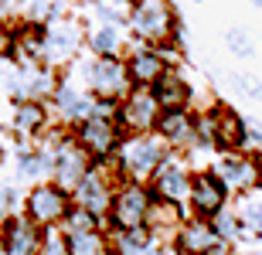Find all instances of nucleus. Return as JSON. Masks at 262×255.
<instances>
[{
	"label": "nucleus",
	"instance_id": "4be33fe9",
	"mask_svg": "<svg viewBox=\"0 0 262 255\" xmlns=\"http://www.w3.org/2000/svg\"><path fill=\"white\" fill-rule=\"evenodd\" d=\"M232 211H235V218H238L242 238L262 242V187H252V191L235 194L232 197Z\"/></svg>",
	"mask_w": 262,
	"mask_h": 255
},
{
	"label": "nucleus",
	"instance_id": "b1692460",
	"mask_svg": "<svg viewBox=\"0 0 262 255\" xmlns=\"http://www.w3.org/2000/svg\"><path fill=\"white\" fill-rule=\"evenodd\" d=\"M126 24H96L85 38L89 55H126Z\"/></svg>",
	"mask_w": 262,
	"mask_h": 255
},
{
	"label": "nucleus",
	"instance_id": "393cba45",
	"mask_svg": "<svg viewBox=\"0 0 262 255\" xmlns=\"http://www.w3.org/2000/svg\"><path fill=\"white\" fill-rule=\"evenodd\" d=\"M17 177L38 184L45 177H51V150L45 143H31L17 153Z\"/></svg>",
	"mask_w": 262,
	"mask_h": 255
},
{
	"label": "nucleus",
	"instance_id": "9d476101",
	"mask_svg": "<svg viewBox=\"0 0 262 255\" xmlns=\"http://www.w3.org/2000/svg\"><path fill=\"white\" fill-rule=\"evenodd\" d=\"M191 180H194V170L187 167V160L177 150H170L146 187L154 191V197H164V201H174V204L184 207L187 197H191Z\"/></svg>",
	"mask_w": 262,
	"mask_h": 255
},
{
	"label": "nucleus",
	"instance_id": "473e14b6",
	"mask_svg": "<svg viewBox=\"0 0 262 255\" xmlns=\"http://www.w3.org/2000/svg\"><path fill=\"white\" fill-rule=\"evenodd\" d=\"M14 215V191L10 187H0V225Z\"/></svg>",
	"mask_w": 262,
	"mask_h": 255
},
{
	"label": "nucleus",
	"instance_id": "a878e982",
	"mask_svg": "<svg viewBox=\"0 0 262 255\" xmlns=\"http://www.w3.org/2000/svg\"><path fill=\"white\" fill-rule=\"evenodd\" d=\"M65 248L68 255H109V238L102 235V228L72 231V235H65Z\"/></svg>",
	"mask_w": 262,
	"mask_h": 255
},
{
	"label": "nucleus",
	"instance_id": "7ed1b4c3",
	"mask_svg": "<svg viewBox=\"0 0 262 255\" xmlns=\"http://www.w3.org/2000/svg\"><path fill=\"white\" fill-rule=\"evenodd\" d=\"M116 109H119L116 102H99L92 116L82 119L78 126H72L75 143L85 150L96 164L113 160V153H116V147H119V140L126 136V133L119 129V123H116Z\"/></svg>",
	"mask_w": 262,
	"mask_h": 255
},
{
	"label": "nucleus",
	"instance_id": "f257e3e1",
	"mask_svg": "<svg viewBox=\"0 0 262 255\" xmlns=\"http://www.w3.org/2000/svg\"><path fill=\"white\" fill-rule=\"evenodd\" d=\"M75 82H82L99 102H116V106L133 88L123 55H78L75 58Z\"/></svg>",
	"mask_w": 262,
	"mask_h": 255
},
{
	"label": "nucleus",
	"instance_id": "dca6fc26",
	"mask_svg": "<svg viewBox=\"0 0 262 255\" xmlns=\"http://www.w3.org/2000/svg\"><path fill=\"white\" fill-rule=\"evenodd\" d=\"M55 88H58V68H51V65H14V75H10L14 99L51 102Z\"/></svg>",
	"mask_w": 262,
	"mask_h": 255
},
{
	"label": "nucleus",
	"instance_id": "7c9ffc66",
	"mask_svg": "<svg viewBox=\"0 0 262 255\" xmlns=\"http://www.w3.org/2000/svg\"><path fill=\"white\" fill-rule=\"evenodd\" d=\"M41 255H68L65 248V231L61 228H48L41 238Z\"/></svg>",
	"mask_w": 262,
	"mask_h": 255
},
{
	"label": "nucleus",
	"instance_id": "423d86ee",
	"mask_svg": "<svg viewBox=\"0 0 262 255\" xmlns=\"http://www.w3.org/2000/svg\"><path fill=\"white\" fill-rule=\"evenodd\" d=\"M41 34H45V61L51 68H58L65 61H75L89 38V31L75 17H65V14H55L51 20H45Z\"/></svg>",
	"mask_w": 262,
	"mask_h": 255
},
{
	"label": "nucleus",
	"instance_id": "0eeeda50",
	"mask_svg": "<svg viewBox=\"0 0 262 255\" xmlns=\"http://www.w3.org/2000/svg\"><path fill=\"white\" fill-rule=\"evenodd\" d=\"M68 207H72V191L58 187L55 180H38V184H31V191L24 194V215H28L41 231L61 228Z\"/></svg>",
	"mask_w": 262,
	"mask_h": 255
},
{
	"label": "nucleus",
	"instance_id": "20e7f679",
	"mask_svg": "<svg viewBox=\"0 0 262 255\" xmlns=\"http://www.w3.org/2000/svg\"><path fill=\"white\" fill-rule=\"evenodd\" d=\"M126 28L140 44H157V48H167L177 38V31H181L170 0H143V4H133L129 14H126Z\"/></svg>",
	"mask_w": 262,
	"mask_h": 255
},
{
	"label": "nucleus",
	"instance_id": "5701e85b",
	"mask_svg": "<svg viewBox=\"0 0 262 255\" xmlns=\"http://www.w3.org/2000/svg\"><path fill=\"white\" fill-rule=\"evenodd\" d=\"M154 96H157V102H160V109H187L191 106V82L177 68H170L164 79L154 85Z\"/></svg>",
	"mask_w": 262,
	"mask_h": 255
},
{
	"label": "nucleus",
	"instance_id": "9b49d317",
	"mask_svg": "<svg viewBox=\"0 0 262 255\" xmlns=\"http://www.w3.org/2000/svg\"><path fill=\"white\" fill-rule=\"evenodd\" d=\"M99 99L89 92L82 82L75 79H58V88H55V96H51V112H55V123H65V129L78 126L82 119H89L96 112Z\"/></svg>",
	"mask_w": 262,
	"mask_h": 255
},
{
	"label": "nucleus",
	"instance_id": "6e6552de",
	"mask_svg": "<svg viewBox=\"0 0 262 255\" xmlns=\"http://www.w3.org/2000/svg\"><path fill=\"white\" fill-rule=\"evenodd\" d=\"M150 204H154V191L146 184H136V180H123L113 194V204H109V228L116 231H133V228H146V215H150Z\"/></svg>",
	"mask_w": 262,
	"mask_h": 255
},
{
	"label": "nucleus",
	"instance_id": "c85d7f7f",
	"mask_svg": "<svg viewBox=\"0 0 262 255\" xmlns=\"http://www.w3.org/2000/svg\"><path fill=\"white\" fill-rule=\"evenodd\" d=\"M225 44H228V51H232V55H238V58H249V55H252V38H249L242 28H228Z\"/></svg>",
	"mask_w": 262,
	"mask_h": 255
},
{
	"label": "nucleus",
	"instance_id": "e433bc0d",
	"mask_svg": "<svg viewBox=\"0 0 262 255\" xmlns=\"http://www.w3.org/2000/svg\"><path fill=\"white\" fill-rule=\"evenodd\" d=\"M249 4H255V7H262V0H249Z\"/></svg>",
	"mask_w": 262,
	"mask_h": 255
},
{
	"label": "nucleus",
	"instance_id": "1a4fd4ad",
	"mask_svg": "<svg viewBox=\"0 0 262 255\" xmlns=\"http://www.w3.org/2000/svg\"><path fill=\"white\" fill-rule=\"evenodd\" d=\"M160 112H164V109L157 102L154 88L133 85L126 92V99L119 102V109H116V123H119L123 133H154Z\"/></svg>",
	"mask_w": 262,
	"mask_h": 255
},
{
	"label": "nucleus",
	"instance_id": "72a5a7b5",
	"mask_svg": "<svg viewBox=\"0 0 262 255\" xmlns=\"http://www.w3.org/2000/svg\"><path fill=\"white\" fill-rule=\"evenodd\" d=\"M7 48H10V28L0 20V61L7 58Z\"/></svg>",
	"mask_w": 262,
	"mask_h": 255
},
{
	"label": "nucleus",
	"instance_id": "bb28decb",
	"mask_svg": "<svg viewBox=\"0 0 262 255\" xmlns=\"http://www.w3.org/2000/svg\"><path fill=\"white\" fill-rule=\"evenodd\" d=\"M211 225H214V231H218L222 242H228V245H232V242H242V228H238V218H235L232 204L222 207V211L211 218Z\"/></svg>",
	"mask_w": 262,
	"mask_h": 255
},
{
	"label": "nucleus",
	"instance_id": "2f4dec72",
	"mask_svg": "<svg viewBox=\"0 0 262 255\" xmlns=\"http://www.w3.org/2000/svg\"><path fill=\"white\" fill-rule=\"evenodd\" d=\"M232 85L242 92V96L255 99V102H262V82L252 79V75H232Z\"/></svg>",
	"mask_w": 262,
	"mask_h": 255
},
{
	"label": "nucleus",
	"instance_id": "2eb2a0df",
	"mask_svg": "<svg viewBox=\"0 0 262 255\" xmlns=\"http://www.w3.org/2000/svg\"><path fill=\"white\" fill-rule=\"evenodd\" d=\"M259 160L262 157H252L245 150H232V153H222V160L214 164V174L228 187V194H242V191H252L259 187Z\"/></svg>",
	"mask_w": 262,
	"mask_h": 255
},
{
	"label": "nucleus",
	"instance_id": "c9c22d12",
	"mask_svg": "<svg viewBox=\"0 0 262 255\" xmlns=\"http://www.w3.org/2000/svg\"><path fill=\"white\" fill-rule=\"evenodd\" d=\"M126 4H129V7H133V4H143V0H126Z\"/></svg>",
	"mask_w": 262,
	"mask_h": 255
},
{
	"label": "nucleus",
	"instance_id": "58836bf2",
	"mask_svg": "<svg viewBox=\"0 0 262 255\" xmlns=\"http://www.w3.org/2000/svg\"><path fill=\"white\" fill-rule=\"evenodd\" d=\"M109 255H113V252H109Z\"/></svg>",
	"mask_w": 262,
	"mask_h": 255
},
{
	"label": "nucleus",
	"instance_id": "6ab92c4d",
	"mask_svg": "<svg viewBox=\"0 0 262 255\" xmlns=\"http://www.w3.org/2000/svg\"><path fill=\"white\" fill-rule=\"evenodd\" d=\"M154 133L177 153L181 150H194V112L191 109H164Z\"/></svg>",
	"mask_w": 262,
	"mask_h": 255
},
{
	"label": "nucleus",
	"instance_id": "cd10ccee",
	"mask_svg": "<svg viewBox=\"0 0 262 255\" xmlns=\"http://www.w3.org/2000/svg\"><path fill=\"white\" fill-rule=\"evenodd\" d=\"M99 221H102V218H96L92 211L72 204L68 215H65V221H61V231H65V235H72V231H92V228H99Z\"/></svg>",
	"mask_w": 262,
	"mask_h": 255
},
{
	"label": "nucleus",
	"instance_id": "f03ea898",
	"mask_svg": "<svg viewBox=\"0 0 262 255\" xmlns=\"http://www.w3.org/2000/svg\"><path fill=\"white\" fill-rule=\"evenodd\" d=\"M167 153H170V147L157 133H126L119 140L116 153H113V167L123 180L150 184V177L167 160Z\"/></svg>",
	"mask_w": 262,
	"mask_h": 255
},
{
	"label": "nucleus",
	"instance_id": "412c9836",
	"mask_svg": "<svg viewBox=\"0 0 262 255\" xmlns=\"http://www.w3.org/2000/svg\"><path fill=\"white\" fill-rule=\"evenodd\" d=\"M214 119H218V133H214V150L232 153L245 147V116H238L232 106L214 102Z\"/></svg>",
	"mask_w": 262,
	"mask_h": 255
},
{
	"label": "nucleus",
	"instance_id": "f704fd0d",
	"mask_svg": "<svg viewBox=\"0 0 262 255\" xmlns=\"http://www.w3.org/2000/svg\"><path fill=\"white\" fill-rule=\"evenodd\" d=\"M259 187H262V160H259Z\"/></svg>",
	"mask_w": 262,
	"mask_h": 255
},
{
	"label": "nucleus",
	"instance_id": "f3484780",
	"mask_svg": "<svg viewBox=\"0 0 262 255\" xmlns=\"http://www.w3.org/2000/svg\"><path fill=\"white\" fill-rule=\"evenodd\" d=\"M41 231L28 215H10L0 225V248L4 255H41Z\"/></svg>",
	"mask_w": 262,
	"mask_h": 255
},
{
	"label": "nucleus",
	"instance_id": "4468645a",
	"mask_svg": "<svg viewBox=\"0 0 262 255\" xmlns=\"http://www.w3.org/2000/svg\"><path fill=\"white\" fill-rule=\"evenodd\" d=\"M232 194H228V187L218 180L211 167L204 170H194V180H191V197H187V207H191V215L194 218H214L222 207H228Z\"/></svg>",
	"mask_w": 262,
	"mask_h": 255
},
{
	"label": "nucleus",
	"instance_id": "ddd939ff",
	"mask_svg": "<svg viewBox=\"0 0 262 255\" xmlns=\"http://www.w3.org/2000/svg\"><path fill=\"white\" fill-rule=\"evenodd\" d=\"M123 58H126L129 82H133V85H143V88H154L157 82L170 72V58H167V51L157 48V44H140V41H136L133 48H126Z\"/></svg>",
	"mask_w": 262,
	"mask_h": 255
},
{
	"label": "nucleus",
	"instance_id": "39448f33",
	"mask_svg": "<svg viewBox=\"0 0 262 255\" xmlns=\"http://www.w3.org/2000/svg\"><path fill=\"white\" fill-rule=\"evenodd\" d=\"M119 184H123V177L116 174L113 160L92 164L89 174L82 177V180L75 184V191H72V204L92 211L96 218H106L109 215V204H113V194H116Z\"/></svg>",
	"mask_w": 262,
	"mask_h": 255
},
{
	"label": "nucleus",
	"instance_id": "aec40b11",
	"mask_svg": "<svg viewBox=\"0 0 262 255\" xmlns=\"http://www.w3.org/2000/svg\"><path fill=\"white\" fill-rule=\"evenodd\" d=\"M184 225V207L174 204V201H164V197H154V204H150V215H146V231L154 242H170L174 245L177 231Z\"/></svg>",
	"mask_w": 262,
	"mask_h": 255
},
{
	"label": "nucleus",
	"instance_id": "f8f14e48",
	"mask_svg": "<svg viewBox=\"0 0 262 255\" xmlns=\"http://www.w3.org/2000/svg\"><path fill=\"white\" fill-rule=\"evenodd\" d=\"M51 126H55V112L41 99H17L10 109V133L24 143H38Z\"/></svg>",
	"mask_w": 262,
	"mask_h": 255
},
{
	"label": "nucleus",
	"instance_id": "c756f323",
	"mask_svg": "<svg viewBox=\"0 0 262 255\" xmlns=\"http://www.w3.org/2000/svg\"><path fill=\"white\" fill-rule=\"evenodd\" d=\"M245 153L262 157V123L259 119H245Z\"/></svg>",
	"mask_w": 262,
	"mask_h": 255
},
{
	"label": "nucleus",
	"instance_id": "4c0bfd02",
	"mask_svg": "<svg viewBox=\"0 0 262 255\" xmlns=\"http://www.w3.org/2000/svg\"><path fill=\"white\" fill-rule=\"evenodd\" d=\"M245 255H262V248H259V252H245Z\"/></svg>",
	"mask_w": 262,
	"mask_h": 255
},
{
	"label": "nucleus",
	"instance_id": "a211bd4d",
	"mask_svg": "<svg viewBox=\"0 0 262 255\" xmlns=\"http://www.w3.org/2000/svg\"><path fill=\"white\" fill-rule=\"evenodd\" d=\"M218 245H228V242L218 238L211 218H194V215L184 218V225H181V231L174 238V248L181 255H211Z\"/></svg>",
	"mask_w": 262,
	"mask_h": 255
}]
</instances>
